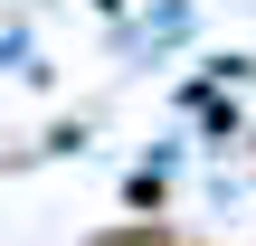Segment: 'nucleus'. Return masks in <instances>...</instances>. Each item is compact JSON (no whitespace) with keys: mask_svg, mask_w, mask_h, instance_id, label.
Returning a JSON list of instances; mask_svg holds the SVG:
<instances>
[]
</instances>
